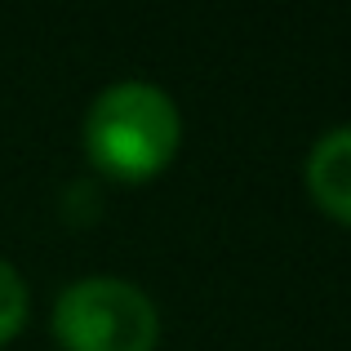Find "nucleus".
<instances>
[{"mask_svg": "<svg viewBox=\"0 0 351 351\" xmlns=\"http://www.w3.org/2000/svg\"><path fill=\"white\" fill-rule=\"evenodd\" d=\"M27 320V285L9 263H0V347L23 329Z\"/></svg>", "mask_w": 351, "mask_h": 351, "instance_id": "20e7f679", "label": "nucleus"}, {"mask_svg": "<svg viewBox=\"0 0 351 351\" xmlns=\"http://www.w3.org/2000/svg\"><path fill=\"white\" fill-rule=\"evenodd\" d=\"M53 334L67 351H152L160 325L143 289L116 276H94L58 298Z\"/></svg>", "mask_w": 351, "mask_h": 351, "instance_id": "f03ea898", "label": "nucleus"}, {"mask_svg": "<svg viewBox=\"0 0 351 351\" xmlns=\"http://www.w3.org/2000/svg\"><path fill=\"white\" fill-rule=\"evenodd\" d=\"M307 187L334 223H351V129H334L307 160Z\"/></svg>", "mask_w": 351, "mask_h": 351, "instance_id": "7ed1b4c3", "label": "nucleus"}, {"mask_svg": "<svg viewBox=\"0 0 351 351\" xmlns=\"http://www.w3.org/2000/svg\"><path fill=\"white\" fill-rule=\"evenodd\" d=\"M178 107L165 89L125 80L94 98L85 120V147L89 160L120 182L156 178L178 152Z\"/></svg>", "mask_w": 351, "mask_h": 351, "instance_id": "f257e3e1", "label": "nucleus"}]
</instances>
